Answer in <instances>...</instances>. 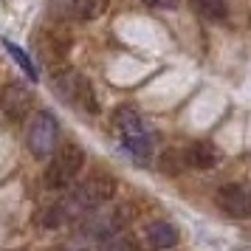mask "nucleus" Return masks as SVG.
<instances>
[{
  "label": "nucleus",
  "mask_w": 251,
  "mask_h": 251,
  "mask_svg": "<svg viewBox=\"0 0 251 251\" xmlns=\"http://www.w3.org/2000/svg\"><path fill=\"white\" fill-rule=\"evenodd\" d=\"M116 130H119V136H122L125 150L133 158L147 161L150 155H152V133L147 130L144 119H141L136 110L122 107V110L116 113Z\"/></svg>",
  "instance_id": "1"
},
{
  "label": "nucleus",
  "mask_w": 251,
  "mask_h": 251,
  "mask_svg": "<svg viewBox=\"0 0 251 251\" xmlns=\"http://www.w3.org/2000/svg\"><path fill=\"white\" fill-rule=\"evenodd\" d=\"M82 167H85V152L79 144H74V141L62 144L46 170V186L48 189H68V183L79 175Z\"/></svg>",
  "instance_id": "2"
},
{
  "label": "nucleus",
  "mask_w": 251,
  "mask_h": 251,
  "mask_svg": "<svg viewBox=\"0 0 251 251\" xmlns=\"http://www.w3.org/2000/svg\"><path fill=\"white\" fill-rule=\"evenodd\" d=\"M57 91L62 93V99H68L71 104L82 107L85 113H99V102H96V93H93V85L82 74L71 68H59L57 74Z\"/></svg>",
  "instance_id": "3"
},
{
  "label": "nucleus",
  "mask_w": 251,
  "mask_h": 251,
  "mask_svg": "<svg viewBox=\"0 0 251 251\" xmlns=\"http://www.w3.org/2000/svg\"><path fill=\"white\" fill-rule=\"evenodd\" d=\"M57 138H59V125L57 119L43 110L28 122V133H25V144L31 150L34 158H48L57 150Z\"/></svg>",
  "instance_id": "4"
},
{
  "label": "nucleus",
  "mask_w": 251,
  "mask_h": 251,
  "mask_svg": "<svg viewBox=\"0 0 251 251\" xmlns=\"http://www.w3.org/2000/svg\"><path fill=\"white\" fill-rule=\"evenodd\" d=\"M217 206L228 217H251V183H226L217 189Z\"/></svg>",
  "instance_id": "5"
},
{
  "label": "nucleus",
  "mask_w": 251,
  "mask_h": 251,
  "mask_svg": "<svg viewBox=\"0 0 251 251\" xmlns=\"http://www.w3.org/2000/svg\"><path fill=\"white\" fill-rule=\"evenodd\" d=\"M31 104H34V93L28 91L25 85H20V82L6 85L3 93H0V110L9 119H14V122H20L23 116H28Z\"/></svg>",
  "instance_id": "6"
},
{
  "label": "nucleus",
  "mask_w": 251,
  "mask_h": 251,
  "mask_svg": "<svg viewBox=\"0 0 251 251\" xmlns=\"http://www.w3.org/2000/svg\"><path fill=\"white\" fill-rule=\"evenodd\" d=\"M144 237H147L150 249L164 251V249H172V246H178L181 234H178V228L172 226V223H167V220H155V223H150V226H147Z\"/></svg>",
  "instance_id": "7"
},
{
  "label": "nucleus",
  "mask_w": 251,
  "mask_h": 251,
  "mask_svg": "<svg viewBox=\"0 0 251 251\" xmlns=\"http://www.w3.org/2000/svg\"><path fill=\"white\" fill-rule=\"evenodd\" d=\"M183 155H186V164L195 167V170H212V167H217V161H220L217 147L209 144V141H195Z\"/></svg>",
  "instance_id": "8"
},
{
  "label": "nucleus",
  "mask_w": 251,
  "mask_h": 251,
  "mask_svg": "<svg viewBox=\"0 0 251 251\" xmlns=\"http://www.w3.org/2000/svg\"><path fill=\"white\" fill-rule=\"evenodd\" d=\"M71 12L76 20L88 23V20H96L107 12V0H71Z\"/></svg>",
  "instance_id": "9"
},
{
  "label": "nucleus",
  "mask_w": 251,
  "mask_h": 251,
  "mask_svg": "<svg viewBox=\"0 0 251 251\" xmlns=\"http://www.w3.org/2000/svg\"><path fill=\"white\" fill-rule=\"evenodd\" d=\"M96 249H102V243H99L96 237H91L88 231H82L79 228V234H74L71 240L59 243L57 249H51V251H96Z\"/></svg>",
  "instance_id": "10"
},
{
  "label": "nucleus",
  "mask_w": 251,
  "mask_h": 251,
  "mask_svg": "<svg viewBox=\"0 0 251 251\" xmlns=\"http://www.w3.org/2000/svg\"><path fill=\"white\" fill-rule=\"evenodd\" d=\"M192 6H195V12L209 17V20H226V14H228L226 0H192Z\"/></svg>",
  "instance_id": "11"
},
{
  "label": "nucleus",
  "mask_w": 251,
  "mask_h": 251,
  "mask_svg": "<svg viewBox=\"0 0 251 251\" xmlns=\"http://www.w3.org/2000/svg\"><path fill=\"white\" fill-rule=\"evenodd\" d=\"M3 46H6V51H9V54L14 57V62H17V65L25 71V76H28L31 82H37V76H40V74H37V68H34V62H31V57H28L25 51H20V48L14 46L12 40H3Z\"/></svg>",
  "instance_id": "12"
},
{
  "label": "nucleus",
  "mask_w": 251,
  "mask_h": 251,
  "mask_svg": "<svg viewBox=\"0 0 251 251\" xmlns=\"http://www.w3.org/2000/svg\"><path fill=\"white\" fill-rule=\"evenodd\" d=\"M102 249H104V251H141L136 240L127 237V234H122V231H119V234H113V237H110V240L102 246Z\"/></svg>",
  "instance_id": "13"
},
{
  "label": "nucleus",
  "mask_w": 251,
  "mask_h": 251,
  "mask_svg": "<svg viewBox=\"0 0 251 251\" xmlns=\"http://www.w3.org/2000/svg\"><path fill=\"white\" fill-rule=\"evenodd\" d=\"M183 167H186V155H181V152H175V150H170V152H164L161 155V170L164 172H181Z\"/></svg>",
  "instance_id": "14"
},
{
  "label": "nucleus",
  "mask_w": 251,
  "mask_h": 251,
  "mask_svg": "<svg viewBox=\"0 0 251 251\" xmlns=\"http://www.w3.org/2000/svg\"><path fill=\"white\" fill-rule=\"evenodd\" d=\"M152 9H178V0H144Z\"/></svg>",
  "instance_id": "15"
}]
</instances>
